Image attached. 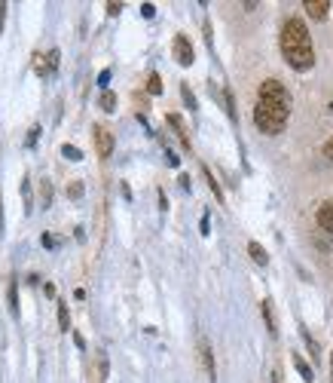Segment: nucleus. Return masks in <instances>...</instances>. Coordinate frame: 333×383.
<instances>
[{"instance_id":"obj_17","label":"nucleus","mask_w":333,"mask_h":383,"mask_svg":"<svg viewBox=\"0 0 333 383\" xmlns=\"http://www.w3.org/2000/svg\"><path fill=\"white\" fill-rule=\"evenodd\" d=\"M111 377V365H107V352H98V380Z\"/></svg>"},{"instance_id":"obj_33","label":"nucleus","mask_w":333,"mask_h":383,"mask_svg":"<svg viewBox=\"0 0 333 383\" xmlns=\"http://www.w3.org/2000/svg\"><path fill=\"white\" fill-rule=\"evenodd\" d=\"M273 383H284L282 380V371H273Z\"/></svg>"},{"instance_id":"obj_16","label":"nucleus","mask_w":333,"mask_h":383,"mask_svg":"<svg viewBox=\"0 0 333 383\" xmlns=\"http://www.w3.org/2000/svg\"><path fill=\"white\" fill-rule=\"evenodd\" d=\"M58 325H61V331H71V313H67V304H58Z\"/></svg>"},{"instance_id":"obj_11","label":"nucleus","mask_w":333,"mask_h":383,"mask_svg":"<svg viewBox=\"0 0 333 383\" xmlns=\"http://www.w3.org/2000/svg\"><path fill=\"white\" fill-rule=\"evenodd\" d=\"M260 310H263V319H266V328H269V334H278V325H275V313H273V301H263L260 304Z\"/></svg>"},{"instance_id":"obj_6","label":"nucleus","mask_w":333,"mask_h":383,"mask_svg":"<svg viewBox=\"0 0 333 383\" xmlns=\"http://www.w3.org/2000/svg\"><path fill=\"white\" fill-rule=\"evenodd\" d=\"M315 221H318V227L324 230V233L333 236V199H324V203L318 205V214H315Z\"/></svg>"},{"instance_id":"obj_15","label":"nucleus","mask_w":333,"mask_h":383,"mask_svg":"<svg viewBox=\"0 0 333 383\" xmlns=\"http://www.w3.org/2000/svg\"><path fill=\"white\" fill-rule=\"evenodd\" d=\"M147 92H150V95H159V92H162V77L156 71L147 77Z\"/></svg>"},{"instance_id":"obj_13","label":"nucleus","mask_w":333,"mask_h":383,"mask_svg":"<svg viewBox=\"0 0 333 383\" xmlns=\"http://www.w3.org/2000/svg\"><path fill=\"white\" fill-rule=\"evenodd\" d=\"M293 365H297V371H300V377H303V380H312L315 377L312 368H309V362H303V356H300V352H293Z\"/></svg>"},{"instance_id":"obj_30","label":"nucleus","mask_w":333,"mask_h":383,"mask_svg":"<svg viewBox=\"0 0 333 383\" xmlns=\"http://www.w3.org/2000/svg\"><path fill=\"white\" fill-rule=\"evenodd\" d=\"M122 10V3H107V15H120Z\"/></svg>"},{"instance_id":"obj_23","label":"nucleus","mask_w":333,"mask_h":383,"mask_svg":"<svg viewBox=\"0 0 333 383\" xmlns=\"http://www.w3.org/2000/svg\"><path fill=\"white\" fill-rule=\"evenodd\" d=\"M181 95H184V102H187V107H196V95H193V92H190L187 83H184V86H181Z\"/></svg>"},{"instance_id":"obj_18","label":"nucleus","mask_w":333,"mask_h":383,"mask_svg":"<svg viewBox=\"0 0 333 383\" xmlns=\"http://www.w3.org/2000/svg\"><path fill=\"white\" fill-rule=\"evenodd\" d=\"M61 157L71 159V163H80L83 153H80V148H71V144H65V148H61Z\"/></svg>"},{"instance_id":"obj_34","label":"nucleus","mask_w":333,"mask_h":383,"mask_svg":"<svg viewBox=\"0 0 333 383\" xmlns=\"http://www.w3.org/2000/svg\"><path fill=\"white\" fill-rule=\"evenodd\" d=\"M330 380H333V350H330Z\"/></svg>"},{"instance_id":"obj_3","label":"nucleus","mask_w":333,"mask_h":383,"mask_svg":"<svg viewBox=\"0 0 333 383\" xmlns=\"http://www.w3.org/2000/svg\"><path fill=\"white\" fill-rule=\"evenodd\" d=\"M92 141H95V153L101 159H107L113 153V135H111V129H107V126H95V129H92Z\"/></svg>"},{"instance_id":"obj_22","label":"nucleus","mask_w":333,"mask_h":383,"mask_svg":"<svg viewBox=\"0 0 333 383\" xmlns=\"http://www.w3.org/2000/svg\"><path fill=\"white\" fill-rule=\"evenodd\" d=\"M10 310L19 313V291H15V282H10Z\"/></svg>"},{"instance_id":"obj_28","label":"nucleus","mask_w":333,"mask_h":383,"mask_svg":"<svg viewBox=\"0 0 333 383\" xmlns=\"http://www.w3.org/2000/svg\"><path fill=\"white\" fill-rule=\"evenodd\" d=\"M67 196H83V184H71V187H67Z\"/></svg>"},{"instance_id":"obj_14","label":"nucleus","mask_w":333,"mask_h":383,"mask_svg":"<svg viewBox=\"0 0 333 383\" xmlns=\"http://www.w3.org/2000/svg\"><path fill=\"white\" fill-rule=\"evenodd\" d=\"M300 334H303V341H306V347H309V356H312L315 362H318V359H321V352H318V343H315V337L309 334L306 328H300Z\"/></svg>"},{"instance_id":"obj_24","label":"nucleus","mask_w":333,"mask_h":383,"mask_svg":"<svg viewBox=\"0 0 333 383\" xmlns=\"http://www.w3.org/2000/svg\"><path fill=\"white\" fill-rule=\"evenodd\" d=\"M141 15H144V19H153V15H156V6H153V3H141Z\"/></svg>"},{"instance_id":"obj_7","label":"nucleus","mask_w":333,"mask_h":383,"mask_svg":"<svg viewBox=\"0 0 333 383\" xmlns=\"http://www.w3.org/2000/svg\"><path fill=\"white\" fill-rule=\"evenodd\" d=\"M168 126L174 129V135H177V141L184 144V150L193 153V141H190V135H187V126H184V120L177 117V114H168Z\"/></svg>"},{"instance_id":"obj_9","label":"nucleus","mask_w":333,"mask_h":383,"mask_svg":"<svg viewBox=\"0 0 333 383\" xmlns=\"http://www.w3.org/2000/svg\"><path fill=\"white\" fill-rule=\"evenodd\" d=\"M34 68H37V74L40 77H46V74H52L58 68V49H52L49 56H46V61H43V56H37V61H34Z\"/></svg>"},{"instance_id":"obj_27","label":"nucleus","mask_w":333,"mask_h":383,"mask_svg":"<svg viewBox=\"0 0 333 383\" xmlns=\"http://www.w3.org/2000/svg\"><path fill=\"white\" fill-rule=\"evenodd\" d=\"M165 159H168V166H181V157L174 150H165Z\"/></svg>"},{"instance_id":"obj_29","label":"nucleus","mask_w":333,"mask_h":383,"mask_svg":"<svg viewBox=\"0 0 333 383\" xmlns=\"http://www.w3.org/2000/svg\"><path fill=\"white\" fill-rule=\"evenodd\" d=\"M107 80H111V71H101V74H98V86H101L104 92H107Z\"/></svg>"},{"instance_id":"obj_8","label":"nucleus","mask_w":333,"mask_h":383,"mask_svg":"<svg viewBox=\"0 0 333 383\" xmlns=\"http://www.w3.org/2000/svg\"><path fill=\"white\" fill-rule=\"evenodd\" d=\"M303 10L309 13V19L324 22V19H327V13H330V3H327V0H306Z\"/></svg>"},{"instance_id":"obj_32","label":"nucleus","mask_w":333,"mask_h":383,"mask_svg":"<svg viewBox=\"0 0 333 383\" xmlns=\"http://www.w3.org/2000/svg\"><path fill=\"white\" fill-rule=\"evenodd\" d=\"M3 15H6V3H0V28H3Z\"/></svg>"},{"instance_id":"obj_31","label":"nucleus","mask_w":333,"mask_h":383,"mask_svg":"<svg viewBox=\"0 0 333 383\" xmlns=\"http://www.w3.org/2000/svg\"><path fill=\"white\" fill-rule=\"evenodd\" d=\"M43 245H46V249H56V245H58V242H56V240H52V236H43Z\"/></svg>"},{"instance_id":"obj_5","label":"nucleus","mask_w":333,"mask_h":383,"mask_svg":"<svg viewBox=\"0 0 333 383\" xmlns=\"http://www.w3.org/2000/svg\"><path fill=\"white\" fill-rule=\"evenodd\" d=\"M199 356H202V365H205V374H208V383H218V368H214V352H211V343L199 341Z\"/></svg>"},{"instance_id":"obj_12","label":"nucleus","mask_w":333,"mask_h":383,"mask_svg":"<svg viewBox=\"0 0 333 383\" xmlns=\"http://www.w3.org/2000/svg\"><path fill=\"white\" fill-rule=\"evenodd\" d=\"M202 175H205L208 187H211V194H214V196H218V203H220V199H223V190H220V184H218V178H214V175H211V169H208V166H202Z\"/></svg>"},{"instance_id":"obj_20","label":"nucleus","mask_w":333,"mask_h":383,"mask_svg":"<svg viewBox=\"0 0 333 383\" xmlns=\"http://www.w3.org/2000/svg\"><path fill=\"white\" fill-rule=\"evenodd\" d=\"M40 196H43V209H49V205H52V184L49 181L40 184Z\"/></svg>"},{"instance_id":"obj_1","label":"nucleus","mask_w":333,"mask_h":383,"mask_svg":"<svg viewBox=\"0 0 333 383\" xmlns=\"http://www.w3.org/2000/svg\"><path fill=\"white\" fill-rule=\"evenodd\" d=\"M291 120V92L282 80H263L254 104V126L263 135H282Z\"/></svg>"},{"instance_id":"obj_26","label":"nucleus","mask_w":333,"mask_h":383,"mask_svg":"<svg viewBox=\"0 0 333 383\" xmlns=\"http://www.w3.org/2000/svg\"><path fill=\"white\" fill-rule=\"evenodd\" d=\"M37 138H40V126H34V129H31V135H28V148H34V144H37Z\"/></svg>"},{"instance_id":"obj_2","label":"nucleus","mask_w":333,"mask_h":383,"mask_svg":"<svg viewBox=\"0 0 333 383\" xmlns=\"http://www.w3.org/2000/svg\"><path fill=\"white\" fill-rule=\"evenodd\" d=\"M282 56L293 71H309L315 65V46H312V34H309L306 22L291 15L282 25Z\"/></svg>"},{"instance_id":"obj_25","label":"nucleus","mask_w":333,"mask_h":383,"mask_svg":"<svg viewBox=\"0 0 333 383\" xmlns=\"http://www.w3.org/2000/svg\"><path fill=\"white\" fill-rule=\"evenodd\" d=\"M324 157H327V163H333V138L324 141Z\"/></svg>"},{"instance_id":"obj_19","label":"nucleus","mask_w":333,"mask_h":383,"mask_svg":"<svg viewBox=\"0 0 333 383\" xmlns=\"http://www.w3.org/2000/svg\"><path fill=\"white\" fill-rule=\"evenodd\" d=\"M101 107H104L107 114H111V111H116V95H113L111 89H107V92H101Z\"/></svg>"},{"instance_id":"obj_4","label":"nucleus","mask_w":333,"mask_h":383,"mask_svg":"<svg viewBox=\"0 0 333 383\" xmlns=\"http://www.w3.org/2000/svg\"><path fill=\"white\" fill-rule=\"evenodd\" d=\"M172 49H174V58L181 61L184 68H190L193 61H196V52H193V43H190V37H187V34H177V37H174V43H172Z\"/></svg>"},{"instance_id":"obj_21","label":"nucleus","mask_w":333,"mask_h":383,"mask_svg":"<svg viewBox=\"0 0 333 383\" xmlns=\"http://www.w3.org/2000/svg\"><path fill=\"white\" fill-rule=\"evenodd\" d=\"M223 102H227V114H229V120H236V102H232V92H229V89H223Z\"/></svg>"},{"instance_id":"obj_10","label":"nucleus","mask_w":333,"mask_h":383,"mask_svg":"<svg viewBox=\"0 0 333 383\" xmlns=\"http://www.w3.org/2000/svg\"><path fill=\"white\" fill-rule=\"evenodd\" d=\"M247 255H251L254 264H260V267L269 264V255H266V249H263L260 242H247Z\"/></svg>"}]
</instances>
